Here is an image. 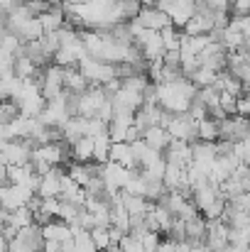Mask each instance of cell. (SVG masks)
<instances>
[{
	"label": "cell",
	"instance_id": "f35d334b",
	"mask_svg": "<svg viewBox=\"0 0 250 252\" xmlns=\"http://www.w3.org/2000/svg\"><path fill=\"white\" fill-rule=\"evenodd\" d=\"M2 250H7V252H32L30 248H25L17 238H15V240H10V243H7V248H2Z\"/></svg>",
	"mask_w": 250,
	"mask_h": 252
},
{
	"label": "cell",
	"instance_id": "6da1fadb",
	"mask_svg": "<svg viewBox=\"0 0 250 252\" xmlns=\"http://www.w3.org/2000/svg\"><path fill=\"white\" fill-rule=\"evenodd\" d=\"M35 142L32 140H12V142H2L0 145V164H7V167H25L32 162V155H35Z\"/></svg>",
	"mask_w": 250,
	"mask_h": 252
},
{
	"label": "cell",
	"instance_id": "ee69618b",
	"mask_svg": "<svg viewBox=\"0 0 250 252\" xmlns=\"http://www.w3.org/2000/svg\"><path fill=\"white\" fill-rule=\"evenodd\" d=\"M246 95H250V88H248V91H246Z\"/></svg>",
	"mask_w": 250,
	"mask_h": 252
},
{
	"label": "cell",
	"instance_id": "8992f818",
	"mask_svg": "<svg viewBox=\"0 0 250 252\" xmlns=\"http://www.w3.org/2000/svg\"><path fill=\"white\" fill-rule=\"evenodd\" d=\"M128 179H130V169L120 167V164H115V162L103 164V181H106L110 196H118V193L125 189Z\"/></svg>",
	"mask_w": 250,
	"mask_h": 252
},
{
	"label": "cell",
	"instance_id": "1f68e13d",
	"mask_svg": "<svg viewBox=\"0 0 250 252\" xmlns=\"http://www.w3.org/2000/svg\"><path fill=\"white\" fill-rule=\"evenodd\" d=\"M162 240H165V235H162V233L150 230V233L143 238V245H145V250L147 252H157L160 250V245H162Z\"/></svg>",
	"mask_w": 250,
	"mask_h": 252
},
{
	"label": "cell",
	"instance_id": "d6986e66",
	"mask_svg": "<svg viewBox=\"0 0 250 252\" xmlns=\"http://www.w3.org/2000/svg\"><path fill=\"white\" fill-rule=\"evenodd\" d=\"M44 238L47 240H57V243H71L74 240V228L64 220H52L44 225Z\"/></svg>",
	"mask_w": 250,
	"mask_h": 252
},
{
	"label": "cell",
	"instance_id": "8d00e7d4",
	"mask_svg": "<svg viewBox=\"0 0 250 252\" xmlns=\"http://www.w3.org/2000/svg\"><path fill=\"white\" fill-rule=\"evenodd\" d=\"M206 2L214 12H231V5H233V0H206Z\"/></svg>",
	"mask_w": 250,
	"mask_h": 252
},
{
	"label": "cell",
	"instance_id": "f1b7e54d",
	"mask_svg": "<svg viewBox=\"0 0 250 252\" xmlns=\"http://www.w3.org/2000/svg\"><path fill=\"white\" fill-rule=\"evenodd\" d=\"M91 238H93L98 252H106L113 245V243H110V228H93V230H91Z\"/></svg>",
	"mask_w": 250,
	"mask_h": 252
},
{
	"label": "cell",
	"instance_id": "277c9868",
	"mask_svg": "<svg viewBox=\"0 0 250 252\" xmlns=\"http://www.w3.org/2000/svg\"><path fill=\"white\" fill-rule=\"evenodd\" d=\"M110 95L106 93L103 86H91L86 93L79 95V115L81 118H98V110L101 105L108 100Z\"/></svg>",
	"mask_w": 250,
	"mask_h": 252
},
{
	"label": "cell",
	"instance_id": "484cf974",
	"mask_svg": "<svg viewBox=\"0 0 250 252\" xmlns=\"http://www.w3.org/2000/svg\"><path fill=\"white\" fill-rule=\"evenodd\" d=\"M181 37H184V32H181L177 25L167 27L165 32H162V39H165L167 52H174V49H179V52H181Z\"/></svg>",
	"mask_w": 250,
	"mask_h": 252
},
{
	"label": "cell",
	"instance_id": "f6af8a7d",
	"mask_svg": "<svg viewBox=\"0 0 250 252\" xmlns=\"http://www.w3.org/2000/svg\"><path fill=\"white\" fill-rule=\"evenodd\" d=\"M42 252H44V250H42Z\"/></svg>",
	"mask_w": 250,
	"mask_h": 252
},
{
	"label": "cell",
	"instance_id": "d6a6232c",
	"mask_svg": "<svg viewBox=\"0 0 250 252\" xmlns=\"http://www.w3.org/2000/svg\"><path fill=\"white\" fill-rule=\"evenodd\" d=\"M120 248H123V252H147L145 245H143V240H138L133 235H125L123 243H120Z\"/></svg>",
	"mask_w": 250,
	"mask_h": 252
},
{
	"label": "cell",
	"instance_id": "f546056e",
	"mask_svg": "<svg viewBox=\"0 0 250 252\" xmlns=\"http://www.w3.org/2000/svg\"><path fill=\"white\" fill-rule=\"evenodd\" d=\"M221 108H223V113H226L228 118L238 115V98L231 95V93H221Z\"/></svg>",
	"mask_w": 250,
	"mask_h": 252
},
{
	"label": "cell",
	"instance_id": "ba28073f",
	"mask_svg": "<svg viewBox=\"0 0 250 252\" xmlns=\"http://www.w3.org/2000/svg\"><path fill=\"white\" fill-rule=\"evenodd\" d=\"M165 159L169 164H179V167L189 169L194 164V145L184 142V140H174L165 152Z\"/></svg>",
	"mask_w": 250,
	"mask_h": 252
},
{
	"label": "cell",
	"instance_id": "7402d4cb",
	"mask_svg": "<svg viewBox=\"0 0 250 252\" xmlns=\"http://www.w3.org/2000/svg\"><path fill=\"white\" fill-rule=\"evenodd\" d=\"M221 140V123L206 118L199 123V142H218Z\"/></svg>",
	"mask_w": 250,
	"mask_h": 252
},
{
	"label": "cell",
	"instance_id": "e0dca14e",
	"mask_svg": "<svg viewBox=\"0 0 250 252\" xmlns=\"http://www.w3.org/2000/svg\"><path fill=\"white\" fill-rule=\"evenodd\" d=\"M120 198H123V206L128 208L130 216H143V218H145V216L155 208V203L147 201L145 196H133V193H128V191H120Z\"/></svg>",
	"mask_w": 250,
	"mask_h": 252
},
{
	"label": "cell",
	"instance_id": "603a6c76",
	"mask_svg": "<svg viewBox=\"0 0 250 252\" xmlns=\"http://www.w3.org/2000/svg\"><path fill=\"white\" fill-rule=\"evenodd\" d=\"M74 162H81V164H88L93 162V150H96V140L93 137H81L74 147Z\"/></svg>",
	"mask_w": 250,
	"mask_h": 252
},
{
	"label": "cell",
	"instance_id": "7c38bea8",
	"mask_svg": "<svg viewBox=\"0 0 250 252\" xmlns=\"http://www.w3.org/2000/svg\"><path fill=\"white\" fill-rule=\"evenodd\" d=\"M17 240L25 245V248H30L32 252H42L44 250V245H47V238H44V228L42 225H27V228H22L20 233H17Z\"/></svg>",
	"mask_w": 250,
	"mask_h": 252
},
{
	"label": "cell",
	"instance_id": "4dcf8cb0",
	"mask_svg": "<svg viewBox=\"0 0 250 252\" xmlns=\"http://www.w3.org/2000/svg\"><path fill=\"white\" fill-rule=\"evenodd\" d=\"M241 84L246 86V91L250 88V62H246V64H238V66H233V69H228Z\"/></svg>",
	"mask_w": 250,
	"mask_h": 252
},
{
	"label": "cell",
	"instance_id": "83f0119b",
	"mask_svg": "<svg viewBox=\"0 0 250 252\" xmlns=\"http://www.w3.org/2000/svg\"><path fill=\"white\" fill-rule=\"evenodd\" d=\"M196 98H199L209 110H214V108H218V105H221V93H218L214 86H209V88H199Z\"/></svg>",
	"mask_w": 250,
	"mask_h": 252
},
{
	"label": "cell",
	"instance_id": "4fadbf2b",
	"mask_svg": "<svg viewBox=\"0 0 250 252\" xmlns=\"http://www.w3.org/2000/svg\"><path fill=\"white\" fill-rule=\"evenodd\" d=\"M218 196H221V186L206 184V186H201V189H196V191H194L191 203L199 208V213H206V211H209V208L218 201Z\"/></svg>",
	"mask_w": 250,
	"mask_h": 252
},
{
	"label": "cell",
	"instance_id": "7bdbcfd3",
	"mask_svg": "<svg viewBox=\"0 0 250 252\" xmlns=\"http://www.w3.org/2000/svg\"><path fill=\"white\" fill-rule=\"evenodd\" d=\"M246 54H248V62H250V39L246 42Z\"/></svg>",
	"mask_w": 250,
	"mask_h": 252
},
{
	"label": "cell",
	"instance_id": "bcb514c9",
	"mask_svg": "<svg viewBox=\"0 0 250 252\" xmlns=\"http://www.w3.org/2000/svg\"><path fill=\"white\" fill-rule=\"evenodd\" d=\"M248 252H250V250H248Z\"/></svg>",
	"mask_w": 250,
	"mask_h": 252
},
{
	"label": "cell",
	"instance_id": "30bf717a",
	"mask_svg": "<svg viewBox=\"0 0 250 252\" xmlns=\"http://www.w3.org/2000/svg\"><path fill=\"white\" fill-rule=\"evenodd\" d=\"M64 174H67V169L64 167H54L47 176H42V184H39L37 196H42V198H59V196H62V181H64Z\"/></svg>",
	"mask_w": 250,
	"mask_h": 252
},
{
	"label": "cell",
	"instance_id": "ab89813d",
	"mask_svg": "<svg viewBox=\"0 0 250 252\" xmlns=\"http://www.w3.org/2000/svg\"><path fill=\"white\" fill-rule=\"evenodd\" d=\"M44 252H64V248H62V243H57V240H47Z\"/></svg>",
	"mask_w": 250,
	"mask_h": 252
},
{
	"label": "cell",
	"instance_id": "e575fe53",
	"mask_svg": "<svg viewBox=\"0 0 250 252\" xmlns=\"http://www.w3.org/2000/svg\"><path fill=\"white\" fill-rule=\"evenodd\" d=\"M236 211H246V213H250V191H243V193H238L236 198H231L228 201Z\"/></svg>",
	"mask_w": 250,
	"mask_h": 252
},
{
	"label": "cell",
	"instance_id": "ffe728a7",
	"mask_svg": "<svg viewBox=\"0 0 250 252\" xmlns=\"http://www.w3.org/2000/svg\"><path fill=\"white\" fill-rule=\"evenodd\" d=\"M86 130H88V118H71L67 125H64V142H69L71 147L81 140V137H86Z\"/></svg>",
	"mask_w": 250,
	"mask_h": 252
},
{
	"label": "cell",
	"instance_id": "4316f807",
	"mask_svg": "<svg viewBox=\"0 0 250 252\" xmlns=\"http://www.w3.org/2000/svg\"><path fill=\"white\" fill-rule=\"evenodd\" d=\"M194 86L196 88H209V86H214L218 81V71H214V69H206V66H201L196 74H194Z\"/></svg>",
	"mask_w": 250,
	"mask_h": 252
},
{
	"label": "cell",
	"instance_id": "3957f363",
	"mask_svg": "<svg viewBox=\"0 0 250 252\" xmlns=\"http://www.w3.org/2000/svg\"><path fill=\"white\" fill-rule=\"evenodd\" d=\"M37 193L32 191V189H27V186H2V191H0V203H2V208L5 211H17V208H25V206H30V201L35 198Z\"/></svg>",
	"mask_w": 250,
	"mask_h": 252
},
{
	"label": "cell",
	"instance_id": "d4e9b609",
	"mask_svg": "<svg viewBox=\"0 0 250 252\" xmlns=\"http://www.w3.org/2000/svg\"><path fill=\"white\" fill-rule=\"evenodd\" d=\"M74 228V243H76V252H98L93 238H91V230H83L79 225H71Z\"/></svg>",
	"mask_w": 250,
	"mask_h": 252
},
{
	"label": "cell",
	"instance_id": "836d02e7",
	"mask_svg": "<svg viewBox=\"0 0 250 252\" xmlns=\"http://www.w3.org/2000/svg\"><path fill=\"white\" fill-rule=\"evenodd\" d=\"M231 17H250V0H233Z\"/></svg>",
	"mask_w": 250,
	"mask_h": 252
},
{
	"label": "cell",
	"instance_id": "ac0fdd59",
	"mask_svg": "<svg viewBox=\"0 0 250 252\" xmlns=\"http://www.w3.org/2000/svg\"><path fill=\"white\" fill-rule=\"evenodd\" d=\"M133 123H135V115H115L108 123V137H110V142H125L128 130H130Z\"/></svg>",
	"mask_w": 250,
	"mask_h": 252
},
{
	"label": "cell",
	"instance_id": "b9f144b4",
	"mask_svg": "<svg viewBox=\"0 0 250 252\" xmlns=\"http://www.w3.org/2000/svg\"><path fill=\"white\" fill-rule=\"evenodd\" d=\"M106 252H123V248H120V245H113V248H108Z\"/></svg>",
	"mask_w": 250,
	"mask_h": 252
},
{
	"label": "cell",
	"instance_id": "2e32d148",
	"mask_svg": "<svg viewBox=\"0 0 250 252\" xmlns=\"http://www.w3.org/2000/svg\"><path fill=\"white\" fill-rule=\"evenodd\" d=\"M64 88L69 91V93H86L88 88H91V81L83 76V71L79 66H69V69H64Z\"/></svg>",
	"mask_w": 250,
	"mask_h": 252
},
{
	"label": "cell",
	"instance_id": "5b68a950",
	"mask_svg": "<svg viewBox=\"0 0 250 252\" xmlns=\"http://www.w3.org/2000/svg\"><path fill=\"white\" fill-rule=\"evenodd\" d=\"M138 44L143 47V54L145 59L152 64V62H162L165 57L167 47H165V39H162V32H152V30H145L143 37L138 39Z\"/></svg>",
	"mask_w": 250,
	"mask_h": 252
},
{
	"label": "cell",
	"instance_id": "7a4b0ae2",
	"mask_svg": "<svg viewBox=\"0 0 250 252\" xmlns=\"http://www.w3.org/2000/svg\"><path fill=\"white\" fill-rule=\"evenodd\" d=\"M221 140L233 142V145L243 142V140H250V118L233 115V118L221 120Z\"/></svg>",
	"mask_w": 250,
	"mask_h": 252
},
{
	"label": "cell",
	"instance_id": "44dd1931",
	"mask_svg": "<svg viewBox=\"0 0 250 252\" xmlns=\"http://www.w3.org/2000/svg\"><path fill=\"white\" fill-rule=\"evenodd\" d=\"M184 34L189 37H199V34H211L214 32V17H204V15H194L184 27H181Z\"/></svg>",
	"mask_w": 250,
	"mask_h": 252
},
{
	"label": "cell",
	"instance_id": "cb8c5ba5",
	"mask_svg": "<svg viewBox=\"0 0 250 252\" xmlns=\"http://www.w3.org/2000/svg\"><path fill=\"white\" fill-rule=\"evenodd\" d=\"M17 118H22V108H20V103H15V100H2L0 103V125H10V123H15Z\"/></svg>",
	"mask_w": 250,
	"mask_h": 252
},
{
	"label": "cell",
	"instance_id": "74e56055",
	"mask_svg": "<svg viewBox=\"0 0 250 252\" xmlns=\"http://www.w3.org/2000/svg\"><path fill=\"white\" fill-rule=\"evenodd\" d=\"M238 115H243V118H250V95H243V98H238Z\"/></svg>",
	"mask_w": 250,
	"mask_h": 252
},
{
	"label": "cell",
	"instance_id": "9a60e30c",
	"mask_svg": "<svg viewBox=\"0 0 250 252\" xmlns=\"http://www.w3.org/2000/svg\"><path fill=\"white\" fill-rule=\"evenodd\" d=\"M206 238H209V220L201 213L186 220V240L191 245H206Z\"/></svg>",
	"mask_w": 250,
	"mask_h": 252
},
{
	"label": "cell",
	"instance_id": "9c48e42d",
	"mask_svg": "<svg viewBox=\"0 0 250 252\" xmlns=\"http://www.w3.org/2000/svg\"><path fill=\"white\" fill-rule=\"evenodd\" d=\"M231 228L223 223V220H209V238H206V245L211 248L214 252H226L231 240Z\"/></svg>",
	"mask_w": 250,
	"mask_h": 252
},
{
	"label": "cell",
	"instance_id": "5bb4252c",
	"mask_svg": "<svg viewBox=\"0 0 250 252\" xmlns=\"http://www.w3.org/2000/svg\"><path fill=\"white\" fill-rule=\"evenodd\" d=\"M143 140L147 142V147H150V150H155V152H162V155H165L167 150H169V145L174 142V140H172V135H169V130H167V127H162V125L145 130Z\"/></svg>",
	"mask_w": 250,
	"mask_h": 252
},
{
	"label": "cell",
	"instance_id": "52a82bcc",
	"mask_svg": "<svg viewBox=\"0 0 250 252\" xmlns=\"http://www.w3.org/2000/svg\"><path fill=\"white\" fill-rule=\"evenodd\" d=\"M135 22L143 25L145 30H152V32H165L167 27L174 25L172 17L167 15L165 10H160V7H143V12L138 15Z\"/></svg>",
	"mask_w": 250,
	"mask_h": 252
},
{
	"label": "cell",
	"instance_id": "8fae6325",
	"mask_svg": "<svg viewBox=\"0 0 250 252\" xmlns=\"http://www.w3.org/2000/svg\"><path fill=\"white\" fill-rule=\"evenodd\" d=\"M110 162L130 169V171L143 169L140 162H138V157H135V152H133V145L130 142H113V147H110Z\"/></svg>",
	"mask_w": 250,
	"mask_h": 252
},
{
	"label": "cell",
	"instance_id": "60d3db41",
	"mask_svg": "<svg viewBox=\"0 0 250 252\" xmlns=\"http://www.w3.org/2000/svg\"><path fill=\"white\" fill-rule=\"evenodd\" d=\"M191 252H214V250H211L209 245H194V250Z\"/></svg>",
	"mask_w": 250,
	"mask_h": 252
},
{
	"label": "cell",
	"instance_id": "d590c367",
	"mask_svg": "<svg viewBox=\"0 0 250 252\" xmlns=\"http://www.w3.org/2000/svg\"><path fill=\"white\" fill-rule=\"evenodd\" d=\"M162 62H165V66H174V69H179V66H181V52H179V49H174V52H165Z\"/></svg>",
	"mask_w": 250,
	"mask_h": 252
}]
</instances>
